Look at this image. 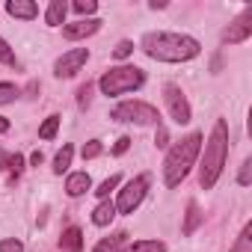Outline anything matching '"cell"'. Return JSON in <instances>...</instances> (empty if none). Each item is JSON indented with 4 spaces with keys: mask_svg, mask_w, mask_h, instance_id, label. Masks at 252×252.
<instances>
[{
    "mask_svg": "<svg viewBox=\"0 0 252 252\" xmlns=\"http://www.w3.org/2000/svg\"><path fill=\"white\" fill-rule=\"evenodd\" d=\"M6 12L18 21H36L39 18V6L33 0H6Z\"/></svg>",
    "mask_w": 252,
    "mask_h": 252,
    "instance_id": "obj_11",
    "label": "cell"
},
{
    "mask_svg": "<svg viewBox=\"0 0 252 252\" xmlns=\"http://www.w3.org/2000/svg\"><path fill=\"white\" fill-rule=\"evenodd\" d=\"M113 122H131V125H160V113L158 107H152L149 101H122L110 110Z\"/></svg>",
    "mask_w": 252,
    "mask_h": 252,
    "instance_id": "obj_5",
    "label": "cell"
},
{
    "mask_svg": "<svg viewBox=\"0 0 252 252\" xmlns=\"http://www.w3.org/2000/svg\"><path fill=\"white\" fill-rule=\"evenodd\" d=\"M199 222H202V211H199V205L190 199V202H187V214H184V225H181V234H193V231L199 228Z\"/></svg>",
    "mask_w": 252,
    "mask_h": 252,
    "instance_id": "obj_18",
    "label": "cell"
},
{
    "mask_svg": "<svg viewBox=\"0 0 252 252\" xmlns=\"http://www.w3.org/2000/svg\"><path fill=\"white\" fill-rule=\"evenodd\" d=\"M228 252H252V222H246L240 228V234H237V240Z\"/></svg>",
    "mask_w": 252,
    "mask_h": 252,
    "instance_id": "obj_20",
    "label": "cell"
},
{
    "mask_svg": "<svg viewBox=\"0 0 252 252\" xmlns=\"http://www.w3.org/2000/svg\"><path fill=\"white\" fill-rule=\"evenodd\" d=\"M89 101H92V83H86V86H80V89H77V104H80V107H86Z\"/></svg>",
    "mask_w": 252,
    "mask_h": 252,
    "instance_id": "obj_31",
    "label": "cell"
},
{
    "mask_svg": "<svg viewBox=\"0 0 252 252\" xmlns=\"http://www.w3.org/2000/svg\"><path fill=\"white\" fill-rule=\"evenodd\" d=\"M163 101H166V110H169V116H172L175 125H187V122L193 119L190 101H187V95L181 92V86L166 83V86H163Z\"/></svg>",
    "mask_w": 252,
    "mask_h": 252,
    "instance_id": "obj_7",
    "label": "cell"
},
{
    "mask_svg": "<svg viewBox=\"0 0 252 252\" xmlns=\"http://www.w3.org/2000/svg\"><path fill=\"white\" fill-rule=\"evenodd\" d=\"M18 95H21V89L15 83H0V104H12V101H18Z\"/></svg>",
    "mask_w": 252,
    "mask_h": 252,
    "instance_id": "obj_24",
    "label": "cell"
},
{
    "mask_svg": "<svg viewBox=\"0 0 252 252\" xmlns=\"http://www.w3.org/2000/svg\"><path fill=\"white\" fill-rule=\"evenodd\" d=\"M225 160H228V125H225V119H217L214 122V131H211V137L205 143L202 166H199V184H202V190H214L217 187Z\"/></svg>",
    "mask_w": 252,
    "mask_h": 252,
    "instance_id": "obj_2",
    "label": "cell"
},
{
    "mask_svg": "<svg viewBox=\"0 0 252 252\" xmlns=\"http://www.w3.org/2000/svg\"><path fill=\"white\" fill-rule=\"evenodd\" d=\"M65 15H68V3H65V0H51L48 9H45V24L48 27H63Z\"/></svg>",
    "mask_w": 252,
    "mask_h": 252,
    "instance_id": "obj_13",
    "label": "cell"
},
{
    "mask_svg": "<svg viewBox=\"0 0 252 252\" xmlns=\"http://www.w3.org/2000/svg\"><path fill=\"white\" fill-rule=\"evenodd\" d=\"M125 240H128V231H116V234H110V237H101V240L92 246V252H122Z\"/></svg>",
    "mask_w": 252,
    "mask_h": 252,
    "instance_id": "obj_16",
    "label": "cell"
},
{
    "mask_svg": "<svg viewBox=\"0 0 252 252\" xmlns=\"http://www.w3.org/2000/svg\"><path fill=\"white\" fill-rule=\"evenodd\" d=\"M131 54H134V42H128V39H122V42L113 48V57H116V60H128Z\"/></svg>",
    "mask_w": 252,
    "mask_h": 252,
    "instance_id": "obj_28",
    "label": "cell"
},
{
    "mask_svg": "<svg viewBox=\"0 0 252 252\" xmlns=\"http://www.w3.org/2000/svg\"><path fill=\"white\" fill-rule=\"evenodd\" d=\"M0 169H6L12 178H18L21 172H24V155H9V152H3L0 149Z\"/></svg>",
    "mask_w": 252,
    "mask_h": 252,
    "instance_id": "obj_17",
    "label": "cell"
},
{
    "mask_svg": "<svg viewBox=\"0 0 252 252\" xmlns=\"http://www.w3.org/2000/svg\"><path fill=\"white\" fill-rule=\"evenodd\" d=\"M125 252H166L163 240H134Z\"/></svg>",
    "mask_w": 252,
    "mask_h": 252,
    "instance_id": "obj_22",
    "label": "cell"
},
{
    "mask_svg": "<svg viewBox=\"0 0 252 252\" xmlns=\"http://www.w3.org/2000/svg\"><path fill=\"white\" fill-rule=\"evenodd\" d=\"M86 60H89V48H71V51H65V54L57 60L54 74H57V77H74V74L86 65Z\"/></svg>",
    "mask_w": 252,
    "mask_h": 252,
    "instance_id": "obj_8",
    "label": "cell"
},
{
    "mask_svg": "<svg viewBox=\"0 0 252 252\" xmlns=\"http://www.w3.org/2000/svg\"><path fill=\"white\" fill-rule=\"evenodd\" d=\"M6 131H9V119L0 116V134H6Z\"/></svg>",
    "mask_w": 252,
    "mask_h": 252,
    "instance_id": "obj_35",
    "label": "cell"
},
{
    "mask_svg": "<svg viewBox=\"0 0 252 252\" xmlns=\"http://www.w3.org/2000/svg\"><path fill=\"white\" fill-rule=\"evenodd\" d=\"M0 252H24V243L15 237H3L0 240Z\"/></svg>",
    "mask_w": 252,
    "mask_h": 252,
    "instance_id": "obj_30",
    "label": "cell"
},
{
    "mask_svg": "<svg viewBox=\"0 0 252 252\" xmlns=\"http://www.w3.org/2000/svg\"><path fill=\"white\" fill-rule=\"evenodd\" d=\"M101 152H104V146H101L98 140H89V143H83V149H80V158H83V160H95Z\"/></svg>",
    "mask_w": 252,
    "mask_h": 252,
    "instance_id": "obj_27",
    "label": "cell"
},
{
    "mask_svg": "<svg viewBox=\"0 0 252 252\" xmlns=\"http://www.w3.org/2000/svg\"><path fill=\"white\" fill-rule=\"evenodd\" d=\"M60 249H65V252H83V231L77 225H68L63 231V237H60Z\"/></svg>",
    "mask_w": 252,
    "mask_h": 252,
    "instance_id": "obj_14",
    "label": "cell"
},
{
    "mask_svg": "<svg viewBox=\"0 0 252 252\" xmlns=\"http://www.w3.org/2000/svg\"><path fill=\"white\" fill-rule=\"evenodd\" d=\"M155 143H158V149H166V146H169V134H166V128H163V125H158V134H155Z\"/></svg>",
    "mask_w": 252,
    "mask_h": 252,
    "instance_id": "obj_33",
    "label": "cell"
},
{
    "mask_svg": "<svg viewBox=\"0 0 252 252\" xmlns=\"http://www.w3.org/2000/svg\"><path fill=\"white\" fill-rule=\"evenodd\" d=\"M199 152H202V134H199V131L181 137V140L166 152V160H163V184H166L169 190L178 187V184L190 175V169H193L196 160H199Z\"/></svg>",
    "mask_w": 252,
    "mask_h": 252,
    "instance_id": "obj_3",
    "label": "cell"
},
{
    "mask_svg": "<svg viewBox=\"0 0 252 252\" xmlns=\"http://www.w3.org/2000/svg\"><path fill=\"white\" fill-rule=\"evenodd\" d=\"M140 48L152 60H158V63H187V60H193V57L202 54L199 39H193L187 33H166V30L146 33L143 42H140Z\"/></svg>",
    "mask_w": 252,
    "mask_h": 252,
    "instance_id": "obj_1",
    "label": "cell"
},
{
    "mask_svg": "<svg viewBox=\"0 0 252 252\" xmlns=\"http://www.w3.org/2000/svg\"><path fill=\"white\" fill-rule=\"evenodd\" d=\"M128 149H131V137H119V140H116V146H113V155L119 158V155H125Z\"/></svg>",
    "mask_w": 252,
    "mask_h": 252,
    "instance_id": "obj_32",
    "label": "cell"
},
{
    "mask_svg": "<svg viewBox=\"0 0 252 252\" xmlns=\"http://www.w3.org/2000/svg\"><path fill=\"white\" fill-rule=\"evenodd\" d=\"M0 63L3 65H18V57H15V51L9 48V42L0 36Z\"/></svg>",
    "mask_w": 252,
    "mask_h": 252,
    "instance_id": "obj_25",
    "label": "cell"
},
{
    "mask_svg": "<svg viewBox=\"0 0 252 252\" xmlns=\"http://www.w3.org/2000/svg\"><path fill=\"white\" fill-rule=\"evenodd\" d=\"M143 83H146V71L143 68H137V65H116V68H110V71L101 74L98 89L107 98H119V95L137 92Z\"/></svg>",
    "mask_w": 252,
    "mask_h": 252,
    "instance_id": "obj_4",
    "label": "cell"
},
{
    "mask_svg": "<svg viewBox=\"0 0 252 252\" xmlns=\"http://www.w3.org/2000/svg\"><path fill=\"white\" fill-rule=\"evenodd\" d=\"M237 184H240V187H249V184H252V158H246V160H243L240 175H237Z\"/></svg>",
    "mask_w": 252,
    "mask_h": 252,
    "instance_id": "obj_29",
    "label": "cell"
},
{
    "mask_svg": "<svg viewBox=\"0 0 252 252\" xmlns=\"http://www.w3.org/2000/svg\"><path fill=\"white\" fill-rule=\"evenodd\" d=\"M89 187H92V178H89V172H71V175L65 178V193H68L71 199H77V196L89 193Z\"/></svg>",
    "mask_w": 252,
    "mask_h": 252,
    "instance_id": "obj_12",
    "label": "cell"
},
{
    "mask_svg": "<svg viewBox=\"0 0 252 252\" xmlns=\"http://www.w3.org/2000/svg\"><path fill=\"white\" fill-rule=\"evenodd\" d=\"M101 18H77V21H71V24H63V36L68 39V42H80V39H86V36H95L98 30H101Z\"/></svg>",
    "mask_w": 252,
    "mask_h": 252,
    "instance_id": "obj_9",
    "label": "cell"
},
{
    "mask_svg": "<svg viewBox=\"0 0 252 252\" xmlns=\"http://www.w3.org/2000/svg\"><path fill=\"white\" fill-rule=\"evenodd\" d=\"M119 181H122V175H110V178H104V181L98 184L95 196H98V199H110V190H116V187H119Z\"/></svg>",
    "mask_w": 252,
    "mask_h": 252,
    "instance_id": "obj_23",
    "label": "cell"
},
{
    "mask_svg": "<svg viewBox=\"0 0 252 252\" xmlns=\"http://www.w3.org/2000/svg\"><path fill=\"white\" fill-rule=\"evenodd\" d=\"M149 184H152V175H149V172L131 178L128 184L119 190V199L113 202V205H116V214H134V211L143 205V199H146V193H149Z\"/></svg>",
    "mask_w": 252,
    "mask_h": 252,
    "instance_id": "obj_6",
    "label": "cell"
},
{
    "mask_svg": "<svg viewBox=\"0 0 252 252\" xmlns=\"http://www.w3.org/2000/svg\"><path fill=\"white\" fill-rule=\"evenodd\" d=\"M71 9H74L77 15H83V18H86V15L92 18V15H95V9H98V3H95V0H74Z\"/></svg>",
    "mask_w": 252,
    "mask_h": 252,
    "instance_id": "obj_26",
    "label": "cell"
},
{
    "mask_svg": "<svg viewBox=\"0 0 252 252\" xmlns=\"http://www.w3.org/2000/svg\"><path fill=\"white\" fill-rule=\"evenodd\" d=\"M42 160H45V155H42V152H33V158H30V163H33V166H39Z\"/></svg>",
    "mask_w": 252,
    "mask_h": 252,
    "instance_id": "obj_34",
    "label": "cell"
},
{
    "mask_svg": "<svg viewBox=\"0 0 252 252\" xmlns=\"http://www.w3.org/2000/svg\"><path fill=\"white\" fill-rule=\"evenodd\" d=\"M113 220H116V205H113L110 199H101V205L92 211V225L104 228V225H110Z\"/></svg>",
    "mask_w": 252,
    "mask_h": 252,
    "instance_id": "obj_15",
    "label": "cell"
},
{
    "mask_svg": "<svg viewBox=\"0 0 252 252\" xmlns=\"http://www.w3.org/2000/svg\"><path fill=\"white\" fill-rule=\"evenodd\" d=\"M252 36V9H246L237 21L228 24V30L222 33V45H240Z\"/></svg>",
    "mask_w": 252,
    "mask_h": 252,
    "instance_id": "obj_10",
    "label": "cell"
},
{
    "mask_svg": "<svg viewBox=\"0 0 252 252\" xmlns=\"http://www.w3.org/2000/svg\"><path fill=\"white\" fill-rule=\"evenodd\" d=\"M71 158H74V146H71V143H65V146L57 152V158H54V172H57V175L68 172V166H71Z\"/></svg>",
    "mask_w": 252,
    "mask_h": 252,
    "instance_id": "obj_19",
    "label": "cell"
},
{
    "mask_svg": "<svg viewBox=\"0 0 252 252\" xmlns=\"http://www.w3.org/2000/svg\"><path fill=\"white\" fill-rule=\"evenodd\" d=\"M60 122H63V119H60L57 113H51V116L39 125V137H42V140H54L57 131H60Z\"/></svg>",
    "mask_w": 252,
    "mask_h": 252,
    "instance_id": "obj_21",
    "label": "cell"
}]
</instances>
